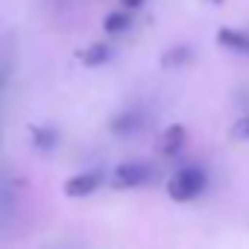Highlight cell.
<instances>
[{
    "instance_id": "obj_1",
    "label": "cell",
    "mask_w": 249,
    "mask_h": 249,
    "mask_svg": "<svg viewBox=\"0 0 249 249\" xmlns=\"http://www.w3.org/2000/svg\"><path fill=\"white\" fill-rule=\"evenodd\" d=\"M208 188V173L199 164H185L167 179V196L173 202H194L205 194Z\"/></svg>"
},
{
    "instance_id": "obj_2",
    "label": "cell",
    "mask_w": 249,
    "mask_h": 249,
    "mask_svg": "<svg viewBox=\"0 0 249 249\" xmlns=\"http://www.w3.org/2000/svg\"><path fill=\"white\" fill-rule=\"evenodd\" d=\"M156 179V167L147 164V161H123L114 167V176H111V185L120 188V191H135V188H144Z\"/></svg>"
},
{
    "instance_id": "obj_3",
    "label": "cell",
    "mask_w": 249,
    "mask_h": 249,
    "mask_svg": "<svg viewBox=\"0 0 249 249\" xmlns=\"http://www.w3.org/2000/svg\"><path fill=\"white\" fill-rule=\"evenodd\" d=\"M103 182H106V173L103 170H82V173L68 176L65 185H62V191H65L68 199H85V196L97 194L103 188Z\"/></svg>"
},
{
    "instance_id": "obj_4",
    "label": "cell",
    "mask_w": 249,
    "mask_h": 249,
    "mask_svg": "<svg viewBox=\"0 0 249 249\" xmlns=\"http://www.w3.org/2000/svg\"><path fill=\"white\" fill-rule=\"evenodd\" d=\"M76 59L82 62V68H103V65H108V62L114 59V50H111V44H106V41H94V44H88L85 50H79Z\"/></svg>"
},
{
    "instance_id": "obj_5",
    "label": "cell",
    "mask_w": 249,
    "mask_h": 249,
    "mask_svg": "<svg viewBox=\"0 0 249 249\" xmlns=\"http://www.w3.org/2000/svg\"><path fill=\"white\" fill-rule=\"evenodd\" d=\"M217 44L229 53H249V33L234 30V27H220L217 30Z\"/></svg>"
},
{
    "instance_id": "obj_6",
    "label": "cell",
    "mask_w": 249,
    "mask_h": 249,
    "mask_svg": "<svg viewBox=\"0 0 249 249\" xmlns=\"http://www.w3.org/2000/svg\"><path fill=\"white\" fill-rule=\"evenodd\" d=\"M185 144H188V129L182 126V123H170V126L164 129V135H161V156H179L182 150H185Z\"/></svg>"
},
{
    "instance_id": "obj_7",
    "label": "cell",
    "mask_w": 249,
    "mask_h": 249,
    "mask_svg": "<svg viewBox=\"0 0 249 249\" xmlns=\"http://www.w3.org/2000/svg\"><path fill=\"white\" fill-rule=\"evenodd\" d=\"M141 126H144V120H141L138 111H120V114H114V117L108 120V129H111L114 135H120V138L135 135Z\"/></svg>"
},
{
    "instance_id": "obj_8",
    "label": "cell",
    "mask_w": 249,
    "mask_h": 249,
    "mask_svg": "<svg viewBox=\"0 0 249 249\" xmlns=\"http://www.w3.org/2000/svg\"><path fill=\"white\" fill-rule=\"evenodd\" d=\"M129 27H132V12H126V9L108 12V15L103 18V30H106V36H123Z\"/></svg>"
},
{
    "instance_id": "obj_9",
    "label": "cell",
    "mask_w": 249,
    "mask_h": 249,
    "mask_svg": "<svg viewBox=\"0 0 249 249\" xmlns=\"http://www.w3.org/2000/svg\"><path fill=\"white\" fill-rule=\"evenodd\" d=\"M30 135H33V147L41 150V153H50V150L59 144V132H56L53 126H33Z\"/></svg>"
},
{
    "instance_id": "obj_10",
    "label": "cell",
    "mask_w": 249,
    "mask_h": 249,
    "mask_svg": "<svg viewBox=\"0 0 249 249\" xmlns=\"http://www.w3.org/2000/svg\"><path fill=\"white\" fill-rule=\"evenodd\" d=\"M191 59H194V50H191L188 44H176V47L164 50V56H161V65H164V68H185Z\"/></svg>"
},
{
    "instance_id": "obj_11",
    "label": "cell",
    "mask_w": 249,
    "mask_h": 249,
    "mask_svg": "<svg viewBox=\"0 0 249 249\" xmlns=\"http://www.w3.org/2000/svg\"><path fill=\"white\" fill-rule=\"evenodd\" d=\"M144 3H147V0H120V6L126 9V12H138Z\"/></svg>"
},
{
    "instance_id": "obj_12",
    "label": "cell",
    "mask_w": 249,
    "mask_h": 249,
    "mask_svg": "<svg viewBox=\"0 0 249 249\" xmlns=\"http://www.w3.org/2000/svg\"><path fill=\"white\" fill-rule=\"evenodd\" d=\"M237 132L249 138V117H246V120H240V126H237Z\"/></svg>"
},
{
    "instance_id": "obj_13",
    "label": "cell",
    "mask_w": 249,
    "mask_h": 249,
    "mask_svg": "<svg viewBox=\"0 0 249 249\" xmlns=\"http://www.w3.org/2000/svg\"><path fill=\"white\" fill-rule=\"evenodd\" d=\"M208 3H214V6H220V3H223V0H208Z\"/></svg>"
}]
</instances>
